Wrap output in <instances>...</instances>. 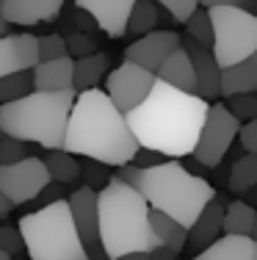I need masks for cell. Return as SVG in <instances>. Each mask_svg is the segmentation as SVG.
I'll list each match as a JSON object with an SVG mask.
<instances>
[{
	"mask_svg": "<svg viewBox=\"0 0 257 260\" xmlns=\"http://www.w3.org/2000/svg\"><path fill=\"white\" fill-rule=\"evenodd\" d=\"M210 103L155 78L150 94L125 114L138 147L163 152L171 160L191 155Z\"/></svg>",
	"mask_w": 257,
	"mask_h": 260,
	"instance_id": "6da1fadb",
	"label": "cell"
},
{
	"mask_svg": "<svg viewBox=\"0 0 257 260\" xmlns=\"http://www.w3.org/2000/svg\"><path fill=\"white\" fill-rule=\"evenodd\" d=\"M61 150H66L75 158L81 155L105 166H122L130 164L138 144L127 127L125 114L108 100L105 91L86 89L75 91Z\"/></svg>",
	"mask_w": 257,
	"mask_h": 260,
	"instance_id": "7a4b0ae2",
	"label": "cell"
},
{
	"mask_svg": "<svg viewBox=\"0 0 257 260\" xmlns=\"http://www.w3.org/2000/svg\"><path fill=\"white\" fill-rule=\"evenodd\" d=\"M116 177L136 188L152 210H161L177 224L188 227L202 213L207 202L216 200V188L205 177H194L180 166V160H166L152 169H138L133 164L116 166Z\"/></svg>",
	"mask_w": 257,
	"mask_h": 260,
	"instance_id": "3957f363",
	"label": "cell"
},
{
	"mask_svg": "<svg viewBox=\"0 0 257 260\" xmlns=\"http://www.w3.org/2000/svg\"><path fill=\"white\" fill-rule=\"evenodd\" d=\"M97 227L108 260L127 252H152L158 246L146 200L119 177H111L97 191Z\"/></svg>",
	"mask_w": 257,
	"mask_h": 260,
	"instance_id": "277c9868",
	"label": "cell"
},
{
	"mask_svg": "<svg viewBox=\"0 0 257 260\" xmlns=\"http://www.w3.org/2000/svg\"><path fill=\"white\" fill-rule=\"evenodd\" d=\"M75 89L66 91H28L11 103L0 105L3 136L20 139L25 144H39L45 150H61L64 130L69 119Z\"/></svg>",
	"mask_w": 257,
	"mask_h": 260,
	"instance_id": "5b68a950",
	"label": "cell"
},
{
	"mask_svg": "<svg viewBox=\"0 0 257 260\" xmlns=\"http://www.w3.org/2000/svg\"><path fill=\"white\" fill-rule=\"evenodd\" d=\"M17 230L30 260H89L78 230L72 224L66 200L30 210L20 219Z\"/></svg>",
	"mask_w": 257,
	"mask_h": 260,
	"instance_id": "8992f818",
	"label": "cell"
},
{
	"mask_svg": "<svg viewBox=\"0 0 257 260\" xmlns=\"http://www.w3.org/2000/svg\"><path fill=\"white\" fill-rule=\"evenodd\" d=\"M207 17H210V28H213L210 53L222 70L241 64L257 50L254 14L243 11L241 6H216V9H207Z\"/></svg>",
	"mask_w": 257,
	"mask_h": 260,
	"instance_id": "52a82bcc",
	"label": "cell"
},
{
	"mask_svg": "<svg viewBox=\"0 0 257 260\" xmlns=\"http://www.w3.org/2000/svg\"><path fill=\"white\" fill-rule=\"evenodd\" d=\"M238 127H241V122L227 111V105H222V103L210 105V108H207V116H205V125L199 130L197 147H194L191 155L197 158L205 169H216V166L227 158L230 147L235 144Z\"/></svg>",
	"mask_w": 257,
	"mask_h": 260,
	"instance_id": "ba28073f",
	"label": "cell"
},
{
	"mask_svg": "<svg viewBox=\"0 0 257 260\" xmlns=\"http://www.w3.org/2000/svg\"><path fill=\"white\" fill-rule=\"evenodd\" d=\"M47 183L50 175L36 155H28L17 164H0V194L11 205H28Z\"/></svg>",
	"mask_w": 257,
	"mask_h": 260,
	"instance_id": "9c48e42d",
	"label": "cell"
},
{
	"mask_svg": "<svg viewBox=\"0 0 257 260\" xmlns=\"http://www.w3.org/2000/svg\"><path fill=\"white\" fill-rule=\"evenodd\" d=\"M152 83H155V75H152V72L141 70L138 64L125 61V64H119L114 72L105 75V89L102 91H105V97L122 111V114H127V111L136 108V105L150 94Z\"/></svg>",
	"mask_w": 257,
	"mask_h": 260,
	"instance_id": "30bf717a",
	"label": "cell"
},
{
	"mask_svg": "<svg viewBox=\"0 0 257 260\" xmlns=\"http://www.w3.org/2000/svg\"><path fill=\"white\" fill-rule=\"evenodd\" d=\"M66 208H69L72 224H75L78 238H81L89 260H108L100 244V227H97V191L89 185L75 188L66 197Z\"/></svg>",
	"mask_w": 257,
	"mask_h": 260,
	"instance_id": "8fae6325",
	"label": "cell"
},
{
	"mask_svg": "<svg viewBox=\"0 0 257 260\" xmlns=\"http://www.w3.org/2000/svg\"><path fill=\"white\" fill-rule=\"evenodd\" d=\"M180 45H182V36L174 34V30H150V34L138 36L136 42H130L125 47V61L138 64L141 70L155 75L158 67L163 64V58Z\"/></svg>",
	"mask_w": 257,
	"mask_h": 260,
	"instance_id": "7c38bea8",
	"label": "cell"
},
{
	"mask_svg": "<svg viewBox=\"0 0 257 260\" xmlns=\"http://www.w3.org/2000/svg\"><path fill=\"white\" fill-rule=\"evenodd\" d=\"M136 0H75V9L86 11L94 25L105 30L111 39H122L127 30V17Z\"/></svg>",
	"mask_w": 257,
	"mask_h": 260,
	"instance_id": "4fadbf2b",
	"label": "cell"
},
{
	"mask_svg": "<svg viewBox=\"0 0 257 260\" xmlns=\"http://www.w3.org/2000/svg\"><path fill=\"white\" fill-rule=\"evenodd\" d=\"M39 64L36 36L30 34H3L0 36V78L14 72H30Z\"/></svg>",
	"mask_w": 257,
	"mask_h": 260,
	"instance_id": "5bb4252c",
	"label": "cell"
},
{
	"mask_svg": "<svg viewBox=\"0 0 257 260\" xmlns=\"http://www.w3.org/2000/svg\"><path fill=\"white\" fill-rule=\"evenodd\" d=\"M66 0H3L0 17L9 25H39L58 17Z\"/></svg>",
	"mask_w": 257,
	"mask_h": 260,
	"instance_id": "9a60e30c",
	"label": "cell"
},
{
	"mask_svg": "<svg viewBox=\"0 0 257 260\" xmlns=\"http://www.w3.org/2000/svg\"><path fill=\"white\" fill-rule=\"evenodd\" d=\"M182 50L188 53V61L194 67V80H197V94L202 100H216L218 97V75L222 67L216 64L210 47H202L191 39H182Z\"/></svg>",
	"mask_w": 257,
	"mask_h": 260,
	"instance_id": "2e32d148",
	"label": "cell"
},
{
	"mask_svg": "<svg viewBox=\"0 0 257 260\" xmlns=\"http://www.w3.org/2000/svg\"><path fill=\"white\" fill-rule=\"evenodd\" d=\"M222 221H224V208L218 200L207 202L205 208H202V213L194 219V224L188 227L186 233V249H191L194 255L202 252L205 246H210L213 241L218 238L224 230H222Z\"/></svg>",
	"mask_w": 257,
	"mask_h": 260,
	"instance_id": "e0dca14e",
	"label": "cell"
},
{
	"mask_svg": "<svg viewBox=\"0 0 257 260\" xmlns=\"http://www.w3.org/2000/svg\"><path fill=\"white\" fill-rule=\"evenodd\" d=\"M72 67H75V61H72L69 55L39 61V64L30 70V86H33L36 91H66V89H72Z\"/></svg>",
	"mask_w": 257,
	"mask_h": 260,
	"instance_id": "ac0fdd59",
	"label": "cell"
},
{
	"mask_svg": "<svg viewBox=\"0 0 257 260\" xmlns=\"http://www.w3.org/2000/svg\"><path fill=\"white\" fill-rule=\"evenodd\" d=\"M155 78H158V80H163V83H169V86H174V89H180V91L197 94L194 67H191V61H188V53L182 50V45L177 47V50H171L166 58H163V64L158 67Z\"/></svg>",
	"mask_w": 257,
	"mask_h": 260,
	"instance_id": "d6986e66",
	"label": "cell"
},
{
	"mask_svg": "<svg viewBox=\"0 0 257 260\" xmlns=\"http://www.w3.org/2000/svg\"><path fill=\"white\" fill-rule=\"evenodd\" d=\"M254 241L249 235H227L222 233L210 246L194 255V260H252Z\"/></svg>",
	"mask_w": 257,
	"mask_h": 260,
	"instance_id": "ffe728a7",
	"label": "cell"
},
{
	"mask_svg": "<svg viewBox=\"0 0 257 260\" xmlns=\"http://www.w3.org/2000/svg\"><path fill=\"white\" fill-rule=\"evenodd\" d=\"M257 91V72L252 61H241V64L224 67L218 75V97H235V94H249Z\"/></svg>",
	"mask_w": 257,
	"mask_h": 260,
	"instance_id": "44dd1931",
	"label": "cell"
},
{
	"mask_svg": "<svg viewBox=\"0 0 257 260\" xmlns=\"http://www.w3.org/2000/svg\"><path fill=\"white\" fill-rule=\"evenodd\" d=\"M108 55L105 53H91L86 58H75L72 67V89L75 91H86V89H97L100 80L108 75Z\"/></svg>",
	"mask_w": 257,
	"mask_h": 260,
	"instance_id": "7402d4cb",
	"label": "cell"
},
{
	"mask_svg": "<svg viewBox=\"0 0 257 260\" xmlns=\"http://www.w3.org/2000/svg\"><path fill=\"white\" fill-rule=\"evenodd\" d=\"M47 175H50L53 183L61 185H72L81 180V160L75 155H69L66 150H47V155L42 158Z\"/></svg>",
	"mask_w": 257,
	"mask_h": 260,
	"instance_id": "603a6c76",
	"label": "cell"
},
{
	"mask_svg": "<svg viewBox=\"0 0 257 260\" xmlns=\"http://www.w3.org/2000/svg\"><path fill=\"white\" fill-rule=\"evenodd\" d=\"M150 224H152V233H155L158 244L166 246V249H171L177 255V252L186 249V227L177 224L174 219H169L166 213H161V210H152L150 208Z\"/></svg>",
	"mask_w": 257,
	"mask_h": 260,
	"instance_id": "cb8c5ba5",
	"label": "cell"
},
{
	"mask_svg": "<svg viewBox=\"0 0 257 260\" xmlns=\"http://www.w3.org/2000/svg\"><path fill=\"white\" fill-rule=\"evenodd\" d=\"M158 17H161L158 3H152V0H136L133 9H130V17H127V30L125 34H133L136 39L144 36V34H150V30H155Z\"/></svg>",
	"mask_w": 257,
	"mask_h": 260,
	"instance_id": "d4e9b609",
	"label": "cell"
},
{
	"mask_svg": "<svg viewBox=\"0 0 257 260\" xmlns=\"http://www.w3.org/2000/svg\"><path fill=\"white\" fill-rule=\"evenodd\" d=\"M257 183V155H241L232 164L230 169V177H227V185L232 194H246L249 188H254Z\"/></svg>",
	"mask_w": 257,
	"mask_h": 260,
	"instance_id": "484cf974",
	"label": "cell"
},
{
	"mask_svg": "<svg viewBox=\"0 0 257 260\" xmlns=\"http://www.w3.org/2000/svg\"><path fill=\"white\" fill-rule=\"evenodd\" d=\"M252 219H254V208L249 205V202L238 200L224 210L222 230L227 235H249V230H252Z\"/></svg>",
	"mask_w": 257,
	"mask_h": 260,
	"instance_id": "4316f807",
	"label": "cell"
},
{
	"mask_svg": "<svg viewBox=\"0 0 257 260\" xmlns=\"http://www.w3.org/2000/svg\"><path fill=\"white\" fill-rule=\"evenodd\" d=\"M186 39L197 42V45H202V47H210V42H213V28H210L207 9H202V6H199V9L186 20Z\"/></svg>",
	"mask_w": 257,
	"mask_h": 260,
	"instance_id": "83f0119b",
	"label": "cell"
},
{
	"mask_svg": "<svg viewBox=\"0 0 257 260\" xmlns=\"http://www.w3.org/2000/svg\"><path fill=\"white\" fill-rule=\"evenodd\" d=\"M28 91H33V86H30V72H14V75L0 78V105L17 100V97L28 94Z\"/></svg>",
	"mask_w": 257,
	"mask_h": 260,
	"instance_id": "f1b7e54d",
	"label": "cell"
},
{
	"mask_svg": "<svg viewBox=\"0 0 257 260\" xmlns=\"http://www.w3.org/2000/svg\"><path fill=\"white\" fill-rule=\"evenodd\" d=\"M227 111L235 116L238 122H249L257 119V91H249V94H235L227 97Z\"/></svg>",
	"mask_w": 257,
	"mask_h": 260,
	"instance_id": "f546056e",
	"label": "cell"
},
{
	"mask_svg": "<svg viewBox=\"0 0 257 260\" xmlns=\"http://www.w3.org/2000/svg\"><path fill=\"white\" fill-rule=\"evenodd\" d=\"M36 50H39V61L61 58V55H66V39L61 34L36 36Z\"/></svg>",
	"mask_w": 257,
	"mask_h": 260,
	"instance_id": "4dcf8cb0",
	"label": "cell"
},
{
	"mask_svg": "<svg viewBox=\"0 0 257 260\" xmlns=\"http://www.w3.org/2000/svg\"><path fill=\"white\" fill-rule=\"evenodd\" d=\"M81 180H86V185L94 191H100L102 185L111 180V172H108L105 164H97V160H86L81 164Z\"/></svg>",
	"mask_w": 257,
	"mask_h": 260,
	"instance_id": "1f68e13d",
	"label": "cell"
},
{
	"mask_svg": "<svg viewBox=\"0 0 257 260\" xmlns=\"http://www.w3.org/2000/svg\"><path fill=\"white\" fill-rule=\"evenodd\" d=\"M30 147L20 139H11V136H0V164H17V160L28 158Z\"/></svg>",
	"mask_w": 257,
	"mask_h": 260,
	"instance_id": "d6a6232c",
	"label": "cell"
},
{
	"mask_svg": "<svg viewBox=\"0 0 257 260\" xmlns=\"http://www.w3.org/2000/svg\"><path fill=\"white\" fill-rule=\"evenodd\" d=\"M97 53V39H91L89 34H83V30H75V34L66 39V55H69L72 61L75 58H86V55Z\"/></svg>",
	"mask_w": 257,
	"mask_h": 260,
	"instance_id": "836d02e7",
	"label": "cell"
},
{
	"mask_svg": "<svg viewBox=\"0 0 257 260\" xmlns=\"http://www.w3.org/2000/svg\"><path fill=\"white\" fill-rule=\"evenodd\" d=\"M152 3L161 6L174 22H186L188 17L199 9V0H152Z\"/></svg>",
	"mask_w": 257,
	"mask_h": 260,
	"instance_id": "e575fe53",
	"label": "cell"
},
{
	"mask_svg": "<svg viewBox=\"0 0 257 260\" xmlns=\"http://www.w3.org/2000/svg\"><path fill=\"white\" fill-rule=\"evenodd\" d=\"M58 200H66V191H64V185H61V183H53V180H50L45 188L39 191V194L33 197V200L28 202V205H33L36 210H39V208L53 205V202H58Z\"/></svg>",
	"mask_w": 257,
	"mask_h": 260,
	"instance_id": "d590c367",
	"label": "cell"
},
{
	"mask_svg": "<svg viewBox=\"0 0 257 260\" xmlns=\"http://www.w3.org/2000/svg\"><path fill=\"white\" fill-rule=\"evenodd\" d=\"M166 160H171V158H166L163 152L150 150V147H138V150L133 152L130 164L138 166V169H152V166H161V164H166Z\"/></svg>",
	"mask_w": 257,
	"mask_h": 260,
	"instance_id": "8d00e7d4",
	"label": "cell"
},
{
	"mask_svg": "<svg viewBox=\"0 0 257 260\" xmlns=\"http://www.w3.org/2000/svg\"><path fill=\"white\" fill-rule=\"evenodd\" d=\"M25 246H22V235L17 227H9V224H0V252H6V255H17V252H22Z\"/></svg>",
	"mask_w": 257,
	"mask_h": 260,
	"instance_id": "74e56055",
	"label": "cell"
},
{
	"mask_svg": "<svg viewBox=\"0 0 257 260\" xmlns=\"http://www.w3.org/2000/svg\"><path fill=\"white\" fill-rule=\"evenodd\" d=\"M243 147V152H249V155H257V119H249V122H241V127H238V139Z\"/></svg>",
	"mask_w": 257,
	"mask_h": 260,
	"instance_id": "f35d334b",
	"label": "cell"
},
{
	"mask_svg": "<svg viewBox=\"0 0 257 260\" xmlns=\"http://www.w3.org/2000/svg\"><path fill=\"white\" fill-rule=\"evenodd\" d=\"M69 20L75 22V25L81 28L83 34H86V30H89V28H97V25H94V20H91V17L86 14V11H81V9H75V14H69Z\"/></svg>",
	"mask_w": 257,
	"mask_h": 260,
	"instance_id": "ab89813d",
	"label": "cell"
},
{
	"mask_svg": "<svg viewBox=\"0 0 257 260\" xmlns=\"http://www.w3.org/2000/svg\"><path fill=\"white\" fill-rule=\"evenodd\" d=\"M150 257H152V260H174V252H171V249H166V246H161V244H158L155 249L150 252Z\"/></svg>",
	"mask_w": 257,
	"mask_h": 260,
	"instance_id": "60d3db41",
	"label": "cell"
},
{
	"mask_svg": "<svg viewBox=\"0 0 257 260\" xmlns=\"http://www.w3.org/2000/svg\"><path fill=\"white\" fill-rule=\"evenodd\" d=\"M202 9H216V6H241V0H199Z\"/></svg>",
	"mask_w": 257,
	"mask_h": 260,
	"instance_id": "b9f144b4",
	"label": "cell"
},
{
	"mask_svg": "<svg viewBox=\"0 0 257 260\" xmlns=\"http://www.w3.org/2000/svg\"><path fill=\"white\" fill-rule=\"evenodd\" d=\"M116 260H152V257H150V252H127V255H122Z\"/></svg>",
	"mask_w": 257,
	"mask_h": 260,
	"instance_id": "7bdbcfd3",
	"label": "cell"
},
{
	"mask_svg": "<svg viewBox=\"0 0 257 260\" xmlns=\"http://www.w3.org/2000/svg\"><path fill=\"white\" fill-rule=\"evenodd\" d=\"M11 208H14V205H11V202H9V200H6V197H3V194H0V219H6V216H9V213H11Z\"/></svg>",
	"mask_w": 257,
	"mask_h": 260,
	"instance_id": "ee69618b",
	"label": "cell"
},
{
	"mask_svg": "<svg viewBox=\"0 0 257 260\" xmlns=\"http://www.w3.org/2000/svg\"><path fill=\"white\" fill-rule=\"evenodd\" d=\"M241 9H243V11H249V14H254V17H257V0H241Z\"/></svg>",
	"mask_w": 257,
	"mask_h": 260,
	"instance_id": "f6af8a7d",
	"label": "cell"
},
{
	"mask_svg": "<svg viewBox=\"0 0 257 260\" xmlns=\"http://www.w3.org/2000/svg\"><path fill=\"white\" fill-rule=\"evenodd\" d=\"M249 238L257 241V208H254V219H252V230H249Z\"/></svg>",
	"mask_w": 257,
	"mask_h": 260,
	"instance_id": "bcb514c9",
	"label": "cell"
},
{
	"mask_svg": "<svg viewBox=\"0 0 257 260\" xmlns=\"http://www.w3.org/2000/svg\"><path fill=\"white\" fill-rule=\"evenodd\" d=\"M3 34H9V22H6L3 17H0V36H3Z\"/></svg>",
	"mask_w": 257,
	"mask_h": 260,
	"instance_id": "7dc6e473",
	"label": "cell"
},
{
	"mask_svg": "<svg viewBox=\"0 0 257 260\" xmlns=\"http://www.w3.org/2000/svg\"><path fill=\"white\" fill-rule=\"evenodd\" d=\"M249 61H252V67H254V72H257V50H254L252 55H249Z\"/></svg>",
	"mask_w": 257,
	"mask_h": 260,
	"instance_id": "c3c4849f",
	"label": "cell"
},
{
	"mask_svg": "<svg viewBox=\"0 0 257 260\" xmlns=\"http://www.w3.org/2000/svg\"><path fill=\"white\" fill-rule=\"evenodd\" d=\"M252 260H257V241H254V249H252Z\"/></svg>",
	"mask_w": 257,
	"mask_h": 260,
	"instance_id": "681fc988",
	"label": "cell"
},
{
	"mask_svg": "<svg viewBox=\"0 0 257 260\" xmlns=\"http://www.w3.org/2000/svg\"><path fill=\"white\" fill-rule=\"evenodd\" d=\"M0 260H11V255H6V252H0Z\"/></svg>",
	"mask_w": 257,
	"mask_h": 260,
	"instance_id": "f907efd6",
	"label": "cell"
},
{
	"mask_svg": "<svg viewBox=\"0 0 257 260\" xmlns=\"http://www.w3.org/2000/svg\"><path fill=\"white\" fill-rule=\"evenodd\" d=\"M0 6H3V0H0Z\"/></svg>",
	"mask_w": 257,
	"mask_h": 260,
	"instance_id": "816d5d0a",
	"label": "cell"
},
{
	"mask_svg": "<svg viewBox=\"0 0 257 260\" xmlns=\"http://www.w3.org/2000/svg\"><path fill=\"white\" fill-rule=\"evenodd\" d=\"M0 136H3V130H0Z\"/></svg>",
	"mask_w": 257,
	"mask_h": 260,
	"instance_id": "f5cc1de1",
	"label": "cell"
},
{
	"mask_svg": "<svg viewBox=\"0 0 257 260\" xmlns=\"http://www.w3.org/2000/svg\"><path fill=\"white\" fill-rule=\"evenodd\" d=\"M254 188H257V183H254Z\"/></svg>",
	"mask_w": 257,
	"mask_h": 260,
	"instance_id": "db71d44e",
	"label": "cell"
}]
</instances>
